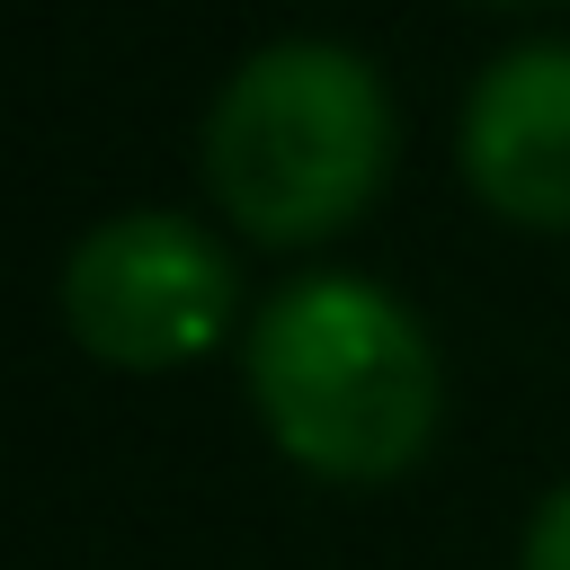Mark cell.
Here are the masks:
<instances>
[{"mask_svg":"<svg viewBox=\"0 0 570 570\" xmlns=\"http://www.w3.org/2000/svg\"><path fill=\"white\" fill-rule=\"evenodd\" d=\"M232 258L205 223L187 214H107L71 240L62 258V321L71 338L98 356V365H125V374H160V365H187L223 338L232 321Z\"/></svg>","mask_w":570,"mask_h":570,"instance_id":"cell-3","label":"cell"},{"mask_svg":"<svg viewBox=\"0 0 570 570\" xmlns=\"http://www.w3.org/2000/svg\"><path fill=\"white\" fill-rule=\"evenodd\" d=\"M499 9H534V0H499Z\"/></svg>","mask_w":570,"mask_h":570,"instance_id":"cell-6","label":"cell"},{"mask_svg":"<svg viewBox=\"0 0 570 570\" xmlns=\"http://www.w3.org/2000/svg\"><path fill=\"white\" fill-rule=\"evenodd\" d=\"M249 401L321 481H392L436 436V347L374 276H294L249 321Z\"/></svg>","mask_w":570,"mask_h":570,"instance_id":"cell-1","label":"cell"},{"mask_svg":"<svg viewBox=\"0 0 570 570\" xmlns=\"http://www.w3.org/2000/svg\"><path fill=\"white\" fill-rule=\"evenodd\" d=\"M392 134V89L356 45L276 36L214 89L205 187L249 240H330L347 214L374 205Z\"/></svg>","mask_w":570,"mask_h":570,"instance_id":"cell-2","label":"cell"},{"mask_svg":"<svg viewBox=\"0 0 570 570\" xmlns=\"http://www.w3.org/2000/svg\"><path fill=\"white\" fill-rule=\"evenodd\" d=\"M517 570H570V481L525 517V552H517Z\"/></svg>","mask_w":570,"mask_h":570,"instance_id":"cell-5","label":"cell"},{"mask_svg":"<svg viewBox=\"0 0 570 570\" xmlns=\"http://www.w3.org/2000/svg\"><path fill=\"white\" fill-rule=\"evenodd\" d=\"M463 178L525 232H570V36L508 45L463 98Z\"/></svg>","mask_w":570,"mask_h":570,"instance_id":"cell-4","label":"cell"}]
</instances>
